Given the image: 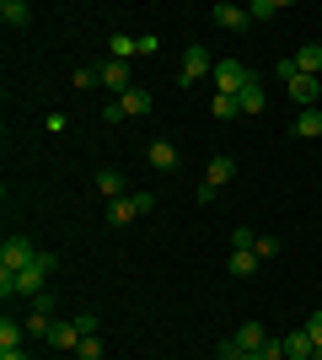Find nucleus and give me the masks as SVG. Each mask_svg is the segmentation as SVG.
Here are the masks:
<instances>
[{"mask_svg": "<svg viewBox=\"0 0 322 360\" xmlns=\"http://www.w3.org/2000/svg\"><path fill=\"white\" fill-rule=\"evenodd\" d=\"M48 274H54V253H43V248H38V258H32L27 269L16 274V280H0V296L11 301V296H43V285H48Z\"/></svg>", "mask_w": 322, "mask_h": 360, "instance_id": "obj_1", "label": "nucleus"}, {"mask_svg": "<svg viewBox=\"0 0 322 360\" xmlns=\"http://www.w3.org/2000/svg\"><path fill=\"white\" fill-rule=\"evenodd\" d=\"M32 258H38V248H32L27 237H6V242H0V280H16Z\"/></svg>", "mask_w": 322, "mask_h": 360, "instance_id": "obj_2", "label": "nucleus"}, {"mask_svg": "<svg viewBox=\"0 0 322 360\" xmlns=\"http://www.w3.org/2000/svg\"><path fill=\"white\" fill-rule=\"evenodd\" d=\"M253 81L242 60H215V97H242V86Z\"/></svg>", "mask_w": 322, "mask_h": 360, "instance_id": "obj_3", "label": "nucleus"}, {"mask_svg": "<svg viewBox=\"0 0 322 360\" xmlns=\"http://www.w3.org/2000/svg\"><path fill=\"white\" fill-rule=\"evenodd\" d=\"M151 210H156V194L140 188V194L113 199V205H107V221H113V226H129V221H140V215H151Z\"/></svg>", "mask_w": 322, "mask_h": 360, "instance_id": "obj_4", "label": "nucleus"}, {"mask_svg": "<svg viewBox=\"0 0 322 360\" xmlns=\"http://www.w3.org/2000/svg\"><path fill=\"white\" fill-rule=\"evenodd\" d=\"M231 178H236V162H231V156H210V172H204V183H199V205H210Z\"/></svg>", "mask_w": 322, "mask_h": 360, "instance_id": "obj_5", "label": "nucleus"}, {"mask_svg": "<svg viewBox=\"0 0 322 360\" xmlns=\"http://www.w3.org/2000/svg\"><path fill=\"white\" fill-rule=\"evenodd\" d=\"M199 75H215V54H210L204 44H194V49L183 54V70H177V86H194Z\"/></svg>", "mask_w": 322, "mask_h": 360, "instance_id": "obj_6", "label": "nucleus"}, {"mask_svg": "<svg viewBox=\"0 0 322 360\" xmlns=\"http://www.w3.org/2000/svg\"><path fill=\"white\" fill-rule=\"evenodd\" d=\"M22 323H27V333H43V339H48V328H54V296H48V290H43V296H32Z\"/></svg>", "mask_w": 322, "mask_h": 360, "instance_id": "obj_7", "label": "nucleus"}, {"mask_svg": "<svg viewBox=\"0 0 322 360\" xmlns=\"http://www.w3.org/2000/svg\"><path fill=\"white\" fill-rule=\"evenodd\" d=\"M81 339H86V333H81V323H76V317H54V328H48V345H54V349L76 355V349H81Z\"/></svg>", "mask_w": 322, "mask_h": 360, "instance_id": "obj_8", "label": "nucleus"}, {"mask_svg": "<svg viewBox=\"0 0 322 360\" xmlns=\"http://www.w3.org/2000/svg\"><path fill=\"white\" fill-rule=\"evenodd\" d=\"M210 22H215V27H226V32H242L253 16H247V6H231V0H220V6L210 11Z\"/></svg>", "mask_w": 322, "mask_h": 360, "instance_id": "obj_9", "label": "nucleus"}, {"mask_svg": "<svg viewBox=\"0 0 322 360\" xmlns=\"http://www.w3.org/2000/svg\"><path fill=\"white\" fill-rule=\"evenodd\" d=\"M285 91H290L295 103L317 108V103H322V75H295V81H285Z\"/></svg>", "mask_w": 322, "mask_h": 360, "instance_id": "obj_10", "label": "nucleus"}, {"mask_svg": "<svg viewBox=\"0 0 322 360\" xmlns=\"http://www.w3.org/2000/svg\"><path fill=\"white\" fill-rule=\"evenodd\" d=\"M231 339H236L247 355H263V349H269V328H263V323H242V328L231 333Z\"/></svg>", "mask_w": 322, "mask_h": 360, "instance_id": "obj_11", "label": "nucleus"}, {"mask_svg": "<svg viewBox=\"0 0 322 360\" xmlns=\"http://www.w3.org/2000/svg\"><path fill=\"white\" fill-rule=\"evenodd\" d=\"M119 108H123V119H145V113H151V91H145V86H129L119 97Z\"/></svg>", "mask_w": 322, "mask_h": 360, "instance_id": "obj_12", "label": "nucleus"}, {"mask_svg": "<svg viewBox=\"0 0 322 360\" xmlns=\"http://www.w3.org/2000/svg\"><path fill=\"white\" fill-rule=\"evenodd\" d=\"M145 156H151L156 172H172V167H177V146H172V140H151V146H145Z\"/></svg>", "mask_w": 322, "mask_h": 360, "instance_id": "obj_13", "label": "nucleus"}, {"mask_svg": "<svg viewBox=\"0 0 322 360\" xmlns=\"http://www.w3.org/2000/svg\"><path fill=\"white\" fill-rule=\"evenodd\" d=\"M102 86L113 91V97H123V91H129V65H123V60H107L102 65Z\"/></svg>", "mask_w": 322, "mask_h": 360, "instance_id": "obj_14", "label": "nucleus"}, {"mask_svg": "<svg viewBox=\"0 0 322 360\" xmlns=\"http://www.w3.org/2000/svg\"><path fill=\"white\" fill-rule=\"evenodd\" d=\"M236 103H242V113H263V108H269V91H263L258 75H253V81L242 86V97H236Z\"/></svg>", "mask_w": 322, "mask_h": 360, "instance_id": "obj_15", "label": "nucleus"}, {"mask_svg": "<svg viewBox=\"0 0 322 360\" xmlns=\"http://www.w3.org/2000/svg\"><path fill=\"white\" fill-rule=\"evenodd\" d=\"M295 135L301 140H322V108H301V113H295Z\"/></svg>", "mask_w": 322, "mask_h": 360, "instance_id": "obj_16", "label": "nucleus"}, {"mask_svg": "<svg viewBox=\"0 0 322 360\" xmlns=\"http://www.w3.org/2000/svg\"><path fill=\"white\" fill-rule=\"evenodd\" d=\"M0 22H6V27H27L32 6H27V0H0Z\"/></svg>", "mask_w": 322, "mask_h": 360, "instance_id": "obj_17", "label": "nucleus"}, {"mask_svg": "<svg viewBox=\"0 0 322 360\" xmlns=\"http://www.w3.org/2000/svg\"><path fill=\"white\" fill-rule=\"evenodd\" d=\"M22 339H27V323L22 317H0V349H22Z\"/></svg>", "mask_w": 322, "mask_h": 360, "instance_id": "obj_18", "label": "nucleus"}, {"mask_svg": "<svg viewBox=\"0 0 322 360\" xmlns=\"http://www.w3.org/2000/svg\"><path fill=\"white\" fill-rule=\"evenodd\" d=\"M97 194H102L107 205H113V199H123V172H113V167H102V172H97Z\"/></svg>", "mask_w": 322, "mask_h": 360, "instance_id": "obj_19", "label": "nucleus"}, {"mask_svg": "<svg viewBox=\"0 0 322 360\" xmlns=\"http://www.w3.org/2000/svg\"><path fill=\"white\" fill-rule=\"evenodd\" d=\"M107 54L129 65V60H135V54H140V38H129V32H113V38H107Z\"/></svg>", "mask_w": 322, "mask_h": 360, "instance_id": "obj_20", "label": "nucleus"}, {"mask_svg": "<svg viewBox=\"0 0 322 360\" xmlns=\"http://www.w3.org/2000/svg\"><path fill=\"white\" fill-rule=\"evenodd\" d=\"M290 60H295V70H301V75H322V44H307L301 54H290Z\"/></svg>", "mask_w": 322, "mask_h": 360, "instance_id": "obj_21", "label": "nucleus"}, {"mask_svg": "<svg viewBox=\"0 0 322 360\" xmlns=\"http://www.w3.org/2000/svg\"><path fill=\"white\" fill-rule=\"evenodd\" d=\"M311 349L317 345H311L307 333H285V360H311Z\"/></svg>", "mask_w": 322, "mask_h": 360, "instance_id": "obj_22", "label": "nucleus"}, {"mask_svg": "<svg viewBox=\"0 0 322 360\" xmlns=\"http://www.w3.org/2000/svg\"><path fill=\"white\" fill-rule=\"evenodd\" d=\"M226 269H231V274H253V269H258V253H247V248H231Z\"/></svg>", "mask_w": 322, "mask_h": 360, "instance_id": "obj_23", "label": "nucleus"}, {"mask_svg": "<svg viewBox=\"0 0 322 360\" xmlns=\"http://www.w3.org/2000/svg\"><path fill=\"white\" fill-rule=\"evenodd\" d=\"M210 113H215L220 124H231L236 113H242V103H236V97H215V103H210Z\"/></svg>", "mask_w": 322, "mask_h": 360, "instance_id": "obj_24", "label": "nucleus"}, {"mask_svg": "<svg viewBox=\"0 0 322 360\" xmlns=\"http://www.w3.org/2000/svg\"><path fill=\"white\" fill-rule=\"evenodd\" d=\"M253 253H258V264L279 258V237H263V231H258V242H253Z\"/></svg>", "mask_w": 322, "mask_h": 360, "instance_id": "obj_25", "label": "nucleus"}, {"mask_svg": "<svg viewBox=\"0 0 322 360\" xmlns=\"http://www.w3.org/2000/svg\"><path fill=\"white\" fill-rule=\"evenodd\" d=\"M279 6H285V0H253V6H247V16H253V22H269Z\"/></svg>", "mask_w": 322, "mask_h": 360, "instance_id": "obj_26", "label": "nucleus"}, {"mask_svg": "<svg viewBox=\"0 0 322 360\" xmlns=\"http://www.w3.org/2000/svg\"><path fill=\"white\" fill-rule=\"evenodd\" d=\"M70 81H76L81 91H92V86H102V70H92V65H81V70L70 75Z\"/></svg>", "mask_w": 322, "mask_h": 360, "instance_id": "obj_27", "label": "nucleus"}, {"mask_svg": "<svg viewBox=\"0 0 322 360\" xmlns=\"http://www.w3.org/2000/svg\"><path fill=\"white\" fill-rule=\"evenodd\" d=\"M76 360H102V339H97V333H86V339H81V349H76Z\"/></svg>", "mask_w": 322, "mask_h": 360, "instance_id": "obj_28", "label": "nucleus"}, {"mask_svg": "<svg viewBox=\"0 0 322 360\" xmlns=\"http://www.w3.org/2000/svg\"><path fill=\"white\" fill-rule=\"evenodd\" d=\"M253 242H258L253 226H236V231H231V248H247V253H253Z\"/></svg>", "mask_w": 322, "mask_h": 360, "instance_id": "obj_29", "label": "nucleus"}, {"mask_svg": "<svg viewBox=\"0 0 322 360\" xmlns=\"http://www.w3.org/2000/svg\"><path fill=\"white\" fill-rule=\"evenodd\" d=\"M301 333H307L311 345H322V312H311V317H307V328H301Z\"/></svg>", "mask_w": 322, "mask_h": 360, "instance_id": "obj_30", "label": "nucleus"}, {"mask_svg": "<svg viewBox=\"0 0 322 360\" xmlns=\"http://www.w3.org/2000/svg\"><path fill=\"white\" fill-rule=\"evenodd\" d=\"M242 355H247V349L236 345V339H220V360H242Z\"/></svg>", "mask_w": 322, "mask_h": 360, "instance_id": "obj_31", "label": "nucleus"}, {"mask_svg": "<svg viewBox=\"0 0 322 360\" xmlns=\"http://www.w3.org/2000/svg\"><path fill=\"white\" fill-rule=\"evenodd\" d=\"M0 360H32L27 349H0Z\"/></svg>", "mask_w": 322, "mask_h": 360, "instance_id": "obj_32", "label": "nucleus"}, {"mask_svg": "<svg viewBox=\"0 0 322 360\" xmlns=\"http://www.w3.org/2000/svg\"><path fill=\"white\" fill-rule=\"evenodd\" d=\"M311 360H322V345H317V349H311Z\"/></svg>", "mask_w": 322, "mask_h": 360, "instance_id": "obj_33", "label": "nucleus"}, {"mask_svg": "<svg viewBox=\"0 0 322 360\" xmlns=\"http://www.w3.org/2000/svg\"><path fill=\"white\" fill-rule=\"evenodd\" d=\"M242 360H263V355H242Z\"/></svg>", "mask_w": 322, "mask_h": 360, "instance_id": "obj_34", "label": "nucleus"}]
</instances>
